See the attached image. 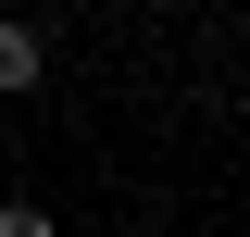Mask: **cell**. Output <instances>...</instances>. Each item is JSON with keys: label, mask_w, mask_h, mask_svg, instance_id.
Returning a JSON list of instances; mask_svg holds the SVG:
<instances>
[{"label": "cell", "mask_w": 250, "mask_h": 237, "mask_svg": "<svg viewBox=\"0 0 250 237\" xmlns=\"http://www.w3.org/2000/svg\"><path fill=\"white\" fill-rule=\"evenodd\" d=\"M38 75H50V38H38V25H13V13H0V100H25Z\"/></svg>", "instance_id": "obj_1"}, {"label": "cell", "mask_w": 250, "mask_h": 237, "mask_svg": "<svg viewBox=\"0 0 250 237\" xmlns=\"http://www.w3.org/2000/svg\"><path fill=\"white\" fill-rule=\"evenodd\" d=\"M0 237H62V225H50V200H0Z\"/></svg>", "instance_id": "obj_2"}]
</instances>
